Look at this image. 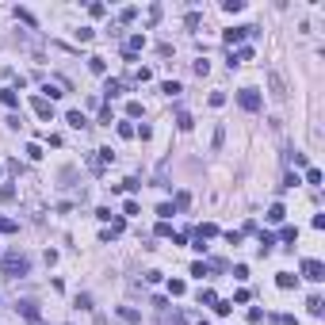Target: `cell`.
<instances>
[{
  "label": "cell",
  "instance_id": "cell-44",
  "mask_svg": "<svg viewBox=\"0 0 325 325\" xmlns=\"http://www.w3.org/2000/svg\"><path fill=\"white\" fill-rule=\"evenodd\" d=\"M122 214H142V207H138L134 199H126V203H122Z\"/></svg>",
  "mask_w": 325,
  "mask_h": 325
},
{
  "label": "cell",
  "instance_id": "cell-36",
  "mask_svg": "<svg viewBox=\"0 0 325 325\" xmlns=\"http://www.w3.org/2000/svg\"><path fill=\"white\" fill-rule=\"evenodd\" d=\"M12 199H15V188H12V184H4V188H0V203H12Z\"/></svg>",
  "mask_w": 325,
  "mask_h": 325
},
{
  "label": "cell",
  "instance_id": "cell-29",
  "mask_svg": "<svg viewBox=\"0 0 325 325\" xmlns=\"http://www.w3.org/2000/svg\"><path fill=\"white\" fill-rule=\"evenodd\" d=\"M199 302H203V306H214V302H218V295H214L210 287H203V291H199Z\"/></svg>",
  "mask_w": 325,
  "mask_h": 325
},
{
  "label": "cell",
  "instance_id": "cell-45",
  "mask_svg": "<svg viewBox=\"0 0 325 325\" xmlns=\"http://www.w3.org/2000/svg\"><path fill=\"white\" fill-rule=\"evenodd\" d=\"M249 322L260 325V322H264V310H260V306H252V310H249Z\"/></svg>",
  "mask_w": 325,
  "mask_h": 325
},
{
  "label": "cell",
  "instance_id": "cell-46",
  "mask_svg": "<svg viewBox=\"0 0 325 325\" xmlns=\"http://www.w3.org/2000/svg\"><path fill=\"white\" fill-rule=\"evenodd\" d=\"M119 138H134V126H130V122H119Z\"/></svg>",
  "mask_w": 325,
  "mask_h": 325
},
{
  "label": "cell",
  "instance_id": "cell-14",
  "mask_svg": "<svg viewBox=\"0 0 325 325\" xmlns=\"http://www.w3.org/2000/svg\"><path fill=\"white\" fill-rule=\"evenodd\" d=\"M119 318H122V322H130V325H138V322H142V314H138V310H134V306H119Z\"/></svg>",
  "mask_w": 325,
  "mask_h": 325
},
{
  "label": "cell",
  "instance_id": "cell-52",
  "mask_svg": "<svg viewBox=\"0 0 325 325\" xmlns=\"http://www.w3.org/2000/svg\"><path fill=\"white\" fill-rule=\"evenodd\" d=\"M0 172H4V164H0Z\"/></svg>",
  "mask_w": 325,
  "mask_h": 325
},
{
  "label": "cell",
  "instance_id": "cell-22",
  "mask_svg": "<svg viewBox=\"0 0 325 325\" xmlns=\"http://www.w3.org/2000/svg\"><path fill=\"white\" fill-rule=\"evenodd\" d=\"M0 234H19V222H15V218H4V214H0Z\"/></svg>",
  "mask_w": 325,
  "mask_h": 325
},
{
  "label": "cell",
  "instance_id": "cell-26",
  "mask_svg": "<svg viewBox=\"0 0 325 325\" xmlns=\"http://www.w3.org/2000/svg\"><path fill=\"white\" fill-rule=\"evenodd\" d=\"M192 207V195L188 192H176V203H172V210H188Z\"/></svg>",
  "mask_w": 325,
  "mask_h": 325
},
{
  "label": "cell",
  "instance_id": "cell-48",
  "mask_svg": "<svg viewBox=\"0 0 325 325\" xmlns=\"http://www.w3.org/2000/svg\"><path fill=\"white\" fill-rule=\"evenodd\" d=\"M157 237H172V226H168V222H157Z\"/></svg>",
  "mask_w": 325,
  "mask_h": 325
},
{
  "label": "cell",
  "instance_id": "cell-49",
  "mask_svg": "<svg viewBox=\"0 0 325 325\" xmlns=\"http://www.w3.org/2000/svg\"><path fill=\"white\" fill-rule=\"evenodd\" d=\"M100 122H104V126H111V107H107V104L100 107Z\"/></svg>",
  "mask_w": 325,
  "mask_h": 325
},
{
  "label": "cell",
  "instance_id": "cell-3",
  "mask_svg": "<svg viewBox=\"0 0 325 325\" xmlns=\"http://www.w3.org/2000/svg\"><path fill=\"white\" fill-rule=\"evenodd\" d=\"M237 104L245 107V111H260L264 100H260V92H256V88H241V92H237Z\"/></svg>",
  "mask_w": 325,
  "mask_h": 325
},
{
  "label": "cell",
  "instance_id": "cell-13",
  "mask_svg": "<svg viewBox=\"0 0 325 325\" xmlns=\"http://www.w3.org/2000/svg\"><path fill=\"white\" fill-rule=\"evenodd\" d=\"M214 234H218V226H214V222H203V226H195V237H199V241H210Z\"/></svg>",
  "mask_w": 325,
  "mask_h": 325
},
{
  "label": "cell",
  "instance_id": "cell-50",
  "mask_svg": "<svg viewBox=\"0 0 325 325\" xmlns=\"http://www.w3.org/2000/svg\"><path fill=\"white\" fill-rule=\"evenodd\" d=\"M276 322H280V325H298L295 318H291V314H280V318H276Z\"/></svg>",
  "mask_w": 325,
  "mask_h": 325
},
{
  "label": "cell",
  "instance_id": "cell-27",
  "mask_svg": "<svg viewBox=\"0 0 325 325\" xmlns=\"http://www.w3.org/2000/svg\"><path fill=\"white\" fill-rule=\"evenodd\" d=\"M142 184L138 180H122V184H111V192H138Z\"/></svg>",
  "mask_w": 325,
  "mask_h": 325
},
{
  "label": "cell",
  "instance_id": "cell-10",
  "mask_svg": "<svg viewBox=\"0 0 325 325\" xmlns=\"http://www.w3.org/2000/svg\"><path fill=\"white\" fill-rule=\"evenodd\" d=\"M245 61H252V46H241V50L230 54V69H234V65H245Z\"/></svg>",
  "mask_w": 325,
  "mask_h": 325
},
{
  "label": "cell",
  "instance_id": "cell-20",
  "mask_svg": "<svg viewBox=\"0 0 325 325\" xmlns=\"http://www.w3.org/2000/svg\"><path fill=\"white\" fill-rule=\"evenodd\" d=\"M88 69H92V73H100V77H104V73H107V61L100 58V54H92V58H88Z\"/></svg>",
  "mask_w": 325,
  "mask_h": 325
},
{
  "label": "cell",
  "instance_id": "cell-9",
  "mask_svg": "<svg viewBox=\"0 0 325 325\" xmlns=\"http://www.w3.org/2000/svg\"><path fill=\"white\" fill-rule=\"evenodd\" d=\"M15 306H19V314H23L27 322H39V302H35V298H19Z\"/></svg>",
  "mask_w": 325,
  "mask_h": 325
},
{
  "label": "cell",
  "instance_id": "cell-8",
  "mask_svg": "<svg viewBox=\"0 0 325 325\" xmlns=\"http://www.w3.org/2000/svg\"><path fill=\"white\" fill-rule=\"evenodd\" d=\"M138 50H146V35H130V39H126V50H122V58H138Z\"/></svg>",
  "mask_w": 325,
  "mask_h": 325
},
{
  "label": "cell",
  "instance_id": "cell-42",
  "mask_svg": "<svg viewBox=\"0 0 325 325\" xmlns=\"http://www.w3.org/2000/svg\"><path fill=\"white\" fill-rule=\"evenodd\" d=\"M306 184H314V188H318V184H322V172H318V168H306Z\"/></svg>",
  "mask_w": 325,
  "mask_h": 325
},
{
  "label": "cell",
  "instance_id": "cell-41",
  "mask_svg": "<svg viewBox=\"0 0 325 325\" xmlns=\"http://www.w3.org/2000/svg\"><path fill=\"white\" fill-rule=\"evenodd\" d=\"M210 73V61L203 58V61H195V77H207Z\"/></svg>",
  "mask_w": 325,
  "mask_h": 325
},
{
  "label": "cell",
  "instance_id": "cell-16",
  "mask_svg": "<svg viewBox=\"0 0 325 325\" xmlns=\"http://www.w3.org/2000/svg\"><path fill=\"white\" fill-rule=\"evenodd\" d=\"M0 104H4V107H19V92H15V88H4V92H0Z\"/></svg>",
  "mask_w": 325,
  "mask_h": 325
},
{
  "label": "cell",
  "instance_id": "cell-47",
  "mask_svg": "<svg viewBox=\"0 0 325 325\" xmlns=\"http://www.w3.org/2000/svg\"><path fill=\"white\" fill-rule=\"evenodd\" d=\"M134 134H138V138L146 142V138H153V126H146V122H142V126H138V130H134Z\"/></svg>",
  "mask_w": 325,
  "mask_h": 325
},
{
  "label": "cell",
  "instance_id": "cell-2",
  "mask_svg": "<svg viewBox=\"0 0 325 325\" xmlns=\"http://www.w3.org/2000/svg\"><path fill=\"white\" fill-rule=\"evenodd\" d=\"M256 35H260L256 27H230V31H222V42L237 46V42H245V39H256Z\"/></svg>",
  "mask_w": 325,
  "mask_h": 325
},
{
  "label": "cell",
  "instance_id": "cell-39",
  "mask_svg": "<svg viewBox=\"0 0 325 325\" xmlns=\"http://www.w3.org/2000/svg\"><path fill=\"white\" fill-rule=\"evenodd\" d=\"M157 214H161V222H168L176 210H172V203H161V207H157Z\"/></svg>",
  "mask_w": 325,
  "mask_h": 325
},
{
  "label": "cell",
  "instance_id": "cell-4",
  "mask_svg": "<svg viewBox=\"0 0 325 325\" xmlns=\"http://www.w3.org/2000/svg\"><path fill=\"white\" fill-rule=\"evenodd\" d=\"M302 276H306L310 283H322V280H325V264L310 256V260H302Z\"/></svg>",
  "mask_w": 325,
  "mask_h": 325
},
{
  "label": "cell",
  "instance_id": "cell-21",
  "mask_svg": "<svg viewBox=\"0 0 325 325\" xmlns=\"http://www.w3.org/2000/svg\"><path fill=\"white\" fill-rule=\"evenodd\" d=\"M256 249H260V256H268V252L276 249V237H272V234H260V245H256Z\"/></svg>",
  "mask_w": 325,
  "mask_h": 325
},
{
  "label": "cell",
  "instance_id": "cell-19",
  "mask_svg": "<svg viewBox=\"0 0 325 325\" xmlns=\"http://www.w3.org/2000/svg\"><path fill=\"white\" fill-rule=\"evenodd\" d=\"M287 218V207H283V203H272V207H268V222H283Z\"/></svg>",
  "mask_w": 325,
  "mask_h": 325
},
{
  "label": "cell",
  "instance_id": "cell-15",
  "mask_svg": "<svg viewBox=\"0 0 325 325\" xmlns=\"http://www.w3.org/2000/svg\"><path fill=\"white\" fill-rule=\"evenodd\" d=\"M42 92H46L42 100H50V104H54V100H61V96H65V92H61V84H50V81H46V84H42Z\"/></svg>",
  "mask_w": 325,
  "mask_h": 325
},
{
  "label": "cell",
  "instance_id": "cell-35",
  "mask_svg": "<svg viewBox=\"0 0 325 325\" xmlns=\"http://www.w3.org/2000/svg\"><path fill=\"white\" fill-rule=\"evenodd\" d=\"M23 153H27L31 161H39V157H42V146H39V142H31V146H27V149H23Z\"/></svg>",
  "mask_w": 325,
  "mask_h": 325
},
{
  "label": "cell",
  "instance_id": "cell-1",
  "mask_svg": "<svg viewBox=\"0 0 325 325\" xmlns=\"http://www.w3.org/2000/svg\"><path fill=\"white\" fill-rule=\"evenodd\" d=\"M0 264H4V272H8L12 280H23V276L31 272V260L23 256V252H4V256H0Z\"/></svg>",
  "mask_w": 325,
  "mask_h": 325
},
{
  "label": "cell",
  "instance_id": "cell-23",
  "mask_svg": "<svg viewBox=\"0 0 325 325\" xmlns=\"http://www.w3.org/2000/svg\"><path fill=\"white\" fill-rule=\"evenodd\" d=\"M176 126H180V130H192V126H195V119L188 115V111H176Z\"/></svg>",
  "mask_w": 325,
  "mask_h": 325
},
{
  "label": "cell",
  "instance_id": "cell-40",
  "mask_svg": "<svg viewBox=\"0 0 325 325\" xmlns=\"http://www.w3.org/2000/svg\"><path fill=\"white\" fill-rule=\"evenodd\" d=\"M77 39H81V42H92V39H96V31H92V27H81V31H77Z\"/></svg>",
  "mask_w": 325,
  "mask_h": 325
},
{
  "label": "cell",
  "instance_id": "cell-28",
  "mask_svg": "<svg viewBox=\"0 0 325 325\" xmlns=\"http://www.w3.org/2000/svg\"><path fill=\"white\" fill-rule=\"evenodd\" d=\"M192 276H195V280H207V276H210V268L203 264V260H195V264H192Z\"/></svg>",
  "mask_w": 325,
  "mask_h": 325
},
{
  "label": "cell",
  "instance_id": "cell-37",
  "mask_svg": "<svg viewBox=\"0 0 325 325\" xmlns=\"http://www.w3.org/2000/svg\"><path fill=\"white\" fill-rule=\"evenodd\" d=\"M230 310H234V302H222V298H218V302H214V314H218V318H226V314H230Z\"/></svg>",
  "mask_w": 325,
  "mask_h": 325
},
{
  "label": "cell",
  "instance_id": "cell-12",
  "mask_svg": "<svg viewBox=\"0 0 325 325\" xmlns=\"http://www.w3.org/2000/svg\"><path fill=\"white\" fill-rule=\"evenodd\" d=\"M65 122H69L73 130H84V126H88V119H84V111H69V115H65Z\"/></svg>",
  "mask_w": 325,
  "mask_h": 325
},
{
  "label": "cell",
  "instance_id": "cell-31",
  "mask_svg": "<svg viewBox=\"0 0 325 325\" xmlns=\"http://www.w3.org/2000/svg\"><path fill=\"white\" fill-rule=\"evenodd\" d=\"M15 19H23V23H27V27H39V23H35V15H31L27 8H15Z\"/></svg>",
  "mask_w": 325,
  "mask_h": 325
},
{
  "label": "cell",
  "instance_id": "cell-18",
  "mask_svg": "<svg viewBox=\"0 0 325 325\" xmlns=\"http://www.w3.org/2000/svg\"><path fill=\"white\" fill-rule=\"evenodd\" d=\"M306 310L314 314V318H322V310H325V302H322V295H310L306 298Z\"/></svg>",
  "mask_w": 325,
  "mask_h": 325
},
{
  "label": "cell",
  "instance_id": "cell-34",
  "mask_svg": "<svg viewBox=\"0 0 325 325\" xmlns=\"http://www.w3.org/2000/svg\"><path fill=\"white\" fill-rule=\"evenodd\" d=\"M161 92H164V96H180V92H184V88H180L176 81H164V84H161Z\"/></svg>",
  "mask_w": 325,
  "mask_h": 325
},
{
  "label": "cell",
  "instance_id": "cell-51",
  "mask_svg": "<svg viewBox=\"0 0 325 325\" xmlns=\"http://www.w3.org/2000/svg\"><path fill=\"white\" fill-rule=\"evenodd\" d=\"M199 325H210V322H199Z\"/></svg>",
  "mask_w": 325,
  "mask_h": 325
},
{
  "label": "cell",
  "instance_id": "cell-25",
  "mask_svg": "<svg viewBox=\"0 0 325 325\" xmlns=\"http://www.w3.org/2000/svg\"><path fill=\"white\" fill-rule=\"evenodd\" d=\"M184 291H188V283H184V280H168V295H172V298H180Z\"/></svg>",
  "mask_w": 325,
  "mask_h": 325
},
{
  "label": "cell",
  "instance_id": "cell-5",
  "mask_svg": "<svg viewBox=\"0 0 325 325\" xmlns=\"http://www.w3.org/2000/svg\"><path fill=\"white\" fill-rule=\"evenodd\" d=\"M122 92H126V81H119V77H107L104 81V100L107 104H111L115 96H122Z\"/></svg>",
  "mask_w": 325,
  "mask_h": 325
},
{
  "label": "cell",
  "instance_id": "cell-17",
  "mask_svg": "<svg viewBox=\"0 0 325 325\" xmlns=\"http://www.w3.org/2000/svg\"><path fill=\"white\" fill-rule=\"evenodd\" d=\"M295 283H298V276H291V272H280V276H276V287H283V291H291Z\"/></svg>",
  "mask_w": 325,
  "mask_h": 325
},
{
  "label": "cell",
  "instance_id": "cell-33",
  "mask_svg": "<svg viewBox=\"0 0 325 325\" xmlns=\"http://www.w3.org/2000/svg\"><path fill=\"white\" fill-rule=\"evenodd\" d=\"M134 15H138V8L130 4V8H122V12H119V23H134Z\"/></svg>",
  "mask_w": 325,
  "mask_h": 325
},
{
  "label": "cell",
  "instance_id": "cell-24",
  "mask_svg": "<svg viewBox=\"0 0 325 325\" xmlns=\"http://www.w3.org/2000/svg\"><path fill=\"white\" fill-rule=\"evenodd\" d=\"M280 241L295 245V241H298V230H295V226H283V230H280Z\"/></svg>",
  "mask_w": 325,
  "mask_h": 325
},
{
  "label": "cell",
  "instance_id": "cell-11",
  "mask_svg": "<svg viewBox=\"0 0 325 325\" xmlns=\"http://www.w3.org/2000/svg\"><path fill=\"white\" fill-rule=\"evenodd\" d=\"M119 234H122V218H111V226H107L104 234H100V241H115Z\"/></svg>",
  "mask_w": 325,
  "mask_h": 325
},
{
  "label": "cell",
  "instance_id": "cell-43",
  "mask_svg": "<svg viewBox=\"0 0 325 325\" xmlns=\"http://www.w3.org/2000/svg\"><path fill=\"white\" fill-rule=\"evenodd\" d=\"M77 310H92V295H77Z\"/></svg>",
  "mask_w": 325,
  "mask_h": 325
},
{
  "label": "cell",
  "instance_id": "cell-6",
  "mask_svg": "<svg viewBox=\"0 0 325 325\" xmlns=\"http://www.w3.org/2000/svg\"><path fill=\"white\" fill-rule=\"evenodd\" d=\"M268 88H272V100H287V84H283V77L276 69L268 73Z\"/></svg>",
  "mask_w": 325,
  "mask_h": 325
},
{
  "label": "cell",
  "instance_id": "cell-7",
  "mask_svg": "<svg viewBox=\"0 0 325 325\" xmlns=\"http://www.w3.org/2000/svg\"><path fill=\"white\" fill-rule=\"evenodd\" d=\"M31 107H35V115L46 119V122L54 119V104H50V100H42V96H35V100H31Z\"/></svg>",
  "mask_w": 325,
  "mask_h": 325
},
{
  "label": "cell",
  "instance_id": "cell-30",
  "mask_svg": "<svg viewBox=\"0 0 325 325\" xmlns=\"http://www.w3.org/2000/svg\"><path fill=\"white\" fill-rule=\"evenodd\" d=\"M241 8H245V0H222V12H241Z\"/></svg>",
  "mask_w": 325,
  "mask_h": 325
},
{
  "label": "cell",
  "instance_id": "cell-32",
  "mask_svg": "<svg viewBox=\"0 0 325 325\" xmlns=\"http://www.w3.org/2000/svg\"><path fill=\"white\" fill-rule=\"evenodd\" d=\"M149 77H153V73H149V69H146V65H142V69H134V77H130V81H134V84H146V81H149Z\"/></svg>",
  "mask_w": 325,
  "mask_h": 325
},
{
  "label": "cell",
  "instance_id": "cell-38",
  "mask_svg": "<svg viewBox=\"0 0 325 325\" xmlns=\"http://www.w3.org/2000/svg\"><path fill=\"white\" fill-rule=\"evenodd\" d=\"M126 115H130V119L142 115V100H130V104H126Z\"/></svg>",
  "mask_w": 325,
  "mask_h": 325
}]
</instances>
